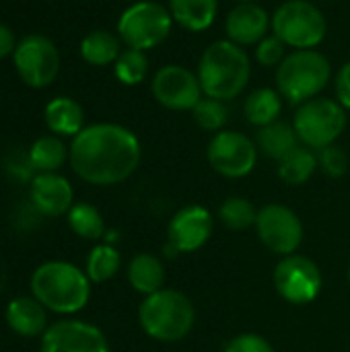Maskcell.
I'll list each match as a JSON object with an SVG mask.
<instances>
[{
    "mask_svg": "<svg viewBox=\"0 0 350 352\" xmlns=\"http://www.w3.org/2000/svg\"><path fill=\"white\" fill-rule=\"evenodd\" d=\"M332 80V64L320 50H293L276 66V91L291 105L316 99Z\"/></svg>",
    "mask_w": 350,
    "mask_h": 352,
    "instance_id": "5",
    "label": "cell"
},
{
    "mask_svg": "<svg viewBox=\"0 0 350 352\" xmlns=\"http://www.w3.org/2000/svg\"><path fill=\"white\" fill-rule=\"evenodd\" d=\"M235 4H245V2H260V0H233Z\"/></svg>",
    "mask_w": 350,
    "mask_h": 352,
    "instance_id": "37",
    "label": "cell"
},
{
    "mask_svg": "<svg viewBox=\"0 0 350 352\" xmlns=\"http://www.w3.org/2000/svg\"><path fill=\"white\" fill-rule=\"evenodd\" d=\"M283 95L270 87H260L250 91V95L243 101V116L245 120L256 126V128H264L268 124H274L281 120L283 113Z\"/></svg>",
    "mask_w": 350,
    "mask_h": 352,
    "instance_id": "23",
    "label": "cell"
},
{
    "mask_svg": "<svg viewBox=\"0 0 350 352\" xmlns=\"http://www.w3.org/2000/svg\"><path fill=\"white\" fill-rule=\"evenodd\" d=\"M334 95H336V101L347 111H350V60L338 68L334 76Z\"/></svg>",
    "mask_w": 350,
    "mask_h": 352,
    "instance_id": "35",
    "label": "cell"
},
{
    "mask_svg": "<svg viewBox=\"0 0 350 352\" xmlns=\"http://www.w3.org/2000/svg\"><path fill=\"white\" fill-rule=\"evenodd\" d=\"M215 231V217L206 206L188 204L179 208L167 227L165 254H194L208 243Z\"/></svg>",
    "mask_w": 350,
    "mask_h": 352,
    "instance_id": "14",
    "label": "cell"
},
{
    "mask_svg": "<svg viewBox=\"0 0 350 352\" xmlns=\"http://www.w3.org/2000/svg\"><path fill=\"white\" fill-rule=\"evenodd\" d=\"M138 324L151 340L173 344L194 330L196 307L182 291L165 287L142 299L138 307Z\"/></svg>",
    "mask_w": 350,
    "mask_h": 352,
    "instance_id": "4",
    "label": "cell"
},
{
    "mask_svg": "<svg viewBox=\"0 0 350 352\" xmlns=\"http://www.w3.org/2000/svg\"><path fill=\"white\" fill-rule=\"evenodd\" d=\"M4 320L10 332L21 338H41L50 328L47 309L33 295L14 297L4 309Z\"/></svg>",
    "mask_w": 350,
    "mask_h": 352,
    "instance_id": "18",
    "label": "cell"
},
{
    "mask_svg": "<svg viewBox=\"0 0 350 352\" xmlns=\"http://www.w3.org/2000/svg\"><path fill=\"white\" fill-rule=\"evenodd\" d=\"M270 29V14L260 2L235 4L225 16V39L250 47L258 45Z\"/></svg>",
    "mask_w": 350,
    "mask_h": 352,
    "instance_id": "17",
    "label": "cell"
},
{
    "mask_svg": "<svg viewBox=\"0 0 350 352\" xmlns=\"http://www.w3.org/2000/svg\"><path fill=\"white\" fill-rule=\"evenodd\" d=\"M29 202L41 217L47 219L68 214L74 206L72 184L60 173H35L29 182Z\"/></svg>",
    "mask_w": 350,
    "mask_h": 352,
    "instance_id": "16",
    "label": "cell"
},
{
    "mask_svg": "<svg viewBox=\"0 0 350 352\" xmlns=\"http://www.w3.org/2000/svg\"><path fill=\"white\" fill-rule=\"evenodd\" d=\"M68 155L70 146H66L64 140L56 134L37 138L27 153L35 173H58L62 165L68 161Z\"/></svg>",
    "mask_w": 350,
    "mask_h": 352,
    "instance_id": "24",
    "label": "cell"
},
{
    "mask_svg": "<svg viewBox=\"0 0 350 352\" xmlns=\"http://www.w3.org/2000/svg\"><path fill=\"white\" fill-rule=\"evenodd\" d=\"M173 23L190 33H200L212 27L219 14V0H167Z\"/></svg>",
    "mask_w": 350,
    "mask_h": 352,
    "instance_id": "19",
    "label": "cell"
},
{
    "mask_svg": "<svg viewBox=\"0 0 350 352\" xmlns=\"http://www.w3.org/2000/svg\"><path fill=\"white\" fill-rule=\"evenodd\" d=\"M45 126L56 136L74 138L85 128V111L78 101L70 97H54L43 109Z\"/></svg>",
    "mask_w": 350,
    "mask_h": 352,
    "instance_id": "20",
    "label": "cell"
},
{
    "mask_svg": "<svg viewBox=\"0 0 350 352\" xmlns=\"http://www.w3.org/2000/svg\"><path fill=\"white\" fill-rule=\"evenodd\" d=\"M122 54V39L105 29H95L80 41V56L91 66H109Z\"/></svg>",
    "mask_w": 350,
    "mask_h": 352,
    "instance_id": "25",
    "label": "cell"
},
{
    "mask_svg": "<svg viewBox=\"0 0 350 352\" xmlns=\"http://www.w3.org/2000/svg\"><path fill=\"white\" fill-rule=\"evenodd\" d=\"M120 266H122L120 252L109 243H99L89 252L85 272L93 285H101V283L111 280L118 274Z\"/></svg>",
    "mask_w": 350,
    "mask_h": 352,
    "instance_id": "28",
    "label": "cell"
},
{
    "mask_svg": "<svg viewBox=\"0 0 350 352\" xmlns=\"http://www.w3.org/2000/svg\"><path fill=\"white\" fill-rule=\"evenodd\" d=\"M70 231L87 241H99L105 235V221L101 212L89 202H74L66 214Z\"/></svg>",
    "mask_w": 350,
    "mask_h": 352,
    "instance_id": "27",
    "label": "cell"
},
{
    "mask_svg": "<svg viewBox=\"0 0 350 352\" xmlns=\"http://www.w3.org/2000/svg\"><path fill=\"white\" fill-rule=\"evenodd\" d=\"M126 276H128L130 287L144 297L165 289V280H167L165 264L157 256L146 254V252H142L130 260Z\"/></svg>",
    "mask_w": 350,
    "mask_h": 352,
    "instance_id": "21",
    "label": "cell"
},
{
    "mask_svg": "<svg viewBox=\"0 0 350 352\" xmlns=\"http://www.w3.org/2000/svg\"><path fill=\"white\" fill-rule=\"evenodd\" d=\"M29 287L47 311L68 318L87 307L93 283L83 268L64 260H50L33 270Z\"/></svg>",
    "mask_w": 350,
    "mask_h": 352,
    "instance_id": "2",
    "label": "cell"
},
{
    "mask_svg": "<svg viewBox=\"0 0 350 352\" xmlns=\"http://www.w3.org/2000/svg\"><path fill=\"white\" fill-rule=\"evenodd\" d=\"M258 146L248 134L237 130H221L212 134L206 146L210 167L227 179H241L250 175L258 163Z\"/></svg>",
    "mask_w": 350,
    "mask_h": 352,
    "instance_id": "9",
    "label": "cell"
},
{
    "mask_svg": "<svg viewBox=\"0 0 350 352\" xmlns=\"http://www.w3.org/2000/svg\"><path fill=\"white\" fill-rule=\"evenodd\" d=\"M349 113L332 97H316L301 103L293 118V128L299 136V142L311 151H322L336 140L347 130Z\"/></svg>",
    "mask_w": 350,
    "mask_h": 352,
    "instance_id": "8",
    "label": "cell"
},
{
    "mask_svg": "<svg viewBox=\"0 0 350 352\" xmlns=\"http://www.w3.org/2000/svg\"><path fill=\"white\" fill-rule=\"evenodd\" d=\"M318 167L332 179H338L347 175L349 171V155L342 146L330 144L322 151H318Z\"/></svg>",
    "mask_w": 350,
    "mask_h": 352,
    "instance_id": "32",
    "label": "cell"
},
{
    "mask_svg": "<svg viewBox=\"0 0 350 352\" xmlns=\"http://www.w3.org/2000/svg\"><path fill=\"white\" fill-rule=\"evenodd\" d=\"M299 136L293 128V122H274L264 128H258L256 132V146L262 155H266L272 161H283L289 153H293L299 146Z\"/></svg>",
    "mask_w": 350,
    "mask_h": 352,
    "instance_id": "22",
    "label": "cell"
},
{
    "mask_svg": "<svg viewBox=\"0 0 350 352\" xmlns=\"http://www.w3.org/2000/svg\"><path fill=\"white\" fill-rule=\"evenodd\" d=\"M349 283H350V268H349Z\"/></svg>",
    "mask_w": 350,
    "mask_h": 352,
    "instance_id": "38",
    "label": "cell"
},
{
    "mask_svg": "<svg viewBox=\"0 0 350 352\" xmlns=\"http://www.w3.org/2000/svg\"><path fill=\"white\" fill-rule=\"evenodd\" d=\"M192 118L202 130L217 134V132L225 130V126L229 122V107L225 101H219L212 97H202L196 103V107L192 109Z\"/></svg>",
    "mask_w": 350,
    "mask_h": 352,
    "instance_id": "31",
    "label": "cell"
},
{
    "mask_svg": "<svg viewBox=\"0 0 350 352\" xmlns=\"http://www.w3.org/2000/svg\"><path fill=\"white\" fill-rule=\"evenodd\" d=\"M142 159L138 136L126 126L99 122L85 126L70 142L68 163L91 186H118L134 175Z\"/></svg>",
    "mask_w": 350,
    "mask_h": 352,
    "instance_id": "1",
    "label": "cell"
},
{
    "mask_svg": "<svg viewBox=\"0 0 350 352\" xmlns=\"http://www.w3.org/2000/svg\"><path fill=\"white\" fill-rule=\"evenodd\" d=\"M173 29V16L167 4L157 0H138L118 19V37L126 47L151 52L159 47Z\"/></svg>",
    "mask_w": 350,
    "mask_h": 352,
    "instance_id": "7",
    "label": "cell"
},
{
    "mask_svg": "<svg viewBox=\"0 0 350 352\" xmlns=\"http://www.w3.org/2000/svg\"><path fill=\"white\" fill-rule=\"evenodd\" d=\"M254 227L262 245L281 258L297 254L299 245L303 243V223L297 212L285 204L272 202L262 206Z\"/></svg>",
    "mask_w": 350,
    "mask_h": 352,
    "instance_id": "12",
    "label": "cell"
},
{
    "mask_svg": "<svg viewBox=\"0 0 350 352\" xmlns=\"http://www.w3.org/2000/svg\"><path fill=\"white\" fill-rule=\"evenodd\" d=\"M12 62L21 80L33 89L50 87L60 72V52L56 43L39 33H31L17 43Z\"/></svg>",
    "mask_w": 350,
    "mask_h": 352,
    "instance_id": "10",
    "label": "cell"
},
{
    "mask_svg": "<svg viewBox=\"0 0 350 352\" xmlns=\"http://www.w3.org/2000/svg\"><path fill=\"white\" fill-rule=\"evenodd\" d=\"M225 352H276L272 349V344L254 332H245V334H237L233 336L227 344Z\"/></svg>",
    "mask_w": 350,
    "mask_h": 352,
    "instance_id": "34",
    "label": "cell"
},
{
    "mask_svg": "<svg viewBox=\"0 0 350 352\" xmlns=\"http://www.w3.org/2000/svg\"><path fill=\"white\" fill-rule=\"evenodd\" d=\"M318 169V153L303 144H299L293 153L278 161V177L289 186L307 184Z\"/></svg>",
    "mask_w": 350,
    "mask_h": 352,
    "instance_id": "26",
    "label": "cell"
},
{
    "mask_svg": "<svg viewBox=\"0 0 350 352\" xmlns=\"http://www.w3.org/2000/svg\"><path fill=\"white\" fill-rule=\"evenodd\" d=\"M14 50H17V39L12 29L0 23V60L14 54Z\"/></svg>",
    "mask_w": 350,
    "mask_h": 352,
    "instance_id": "36",
    "label": "cell"
},
{
    "mask_svg": "<svg viewBox=\"0 0 350 352\" xmlns=\"http://www.w3.org/2000/svg\"><path fill=\"white\" fill-rule=\"evenodd\" d=\"M149 70H151V64H149L146 52L132 50V47L122 50L120 58H118L116 64H113V74H116V78H118L122 85H126V87H136V85H140L142 80H146Z\"/></svg>",
    "mask_w": 350,
    "mask_h": 352,
    "instance_id": "29",
    "label": "cell"
},
{
    "mask_svg": "<svg viewBox=\"0 0 350 352\" xmlns=\"http://www.w3.org/2000/svg\"><path fill=\"white\" fill-rule=\"evenodd\" d=\"M196 74L204 97L227 103L248 89L252 78V60L245 47L229 39H217L202 52Z\"/></svg>",
    "mask_w": 350,
    "mask_h": 352,
    "instance_id": "3",
    "label": "cell"
},
{
    "mask_svg": "<svg viewBox=\"0 0 350 352\" xmlns=\"http://www.w3.org/2000/svg\"><path fill=\"white\" fill-rule=\"evenodd\" d=\"M258 210L243 196H229L219 206V221L229 231H245L256 225Z\"/></svg>",
    "mask_w": 350,
    "mask_h": 352,
    "instance_id": "30",
    "label": "cell"
},
{
    "mask_svg": "<svg viewBox=\"0 0 350 352\" xmlns=\"http://www.w3.org/2000/svg\"><path fill=\"white\" fill-rule=\"evenodd\" d=\"M41 352H111L107 336L85 320L54 322L41 336Z\"/></svg>",
    "mask_w": 350,
    "mask_h": 352,
    "instance_id": "15",
    "label": "cell"
},
{
    "mask_svg": "<svg viewBox=\"0 0 350 352\" xmlns=\"http://www.w3.org/2000/svg\"><path fill=\"white\" fill-rule=\"evenodd\" d=\"M272 283L276 293L291 305H307L318 299L324 278L320 266L301 254L281 258L274 268Z\"/></svg>",
    "mask_w": 350,
    "mask_h": 352,
    "instance_id": "11",
    "label": "cell"
},
{
    "mask_svg": "<svg viewBox=\"0 0 350 352\" xmlns=\"http://www.w3.org/2000/svg\"><path fill=\"white\" fill-rule=\"evenodd\" d=\"M287 45L274 33H268L254 50V58L264 68H276L287 58Z\"/></svg>",
    "mask_w": 350,
    "mask_h": 352,
    "instance_id": "33",
    "label": "cell"
},
{
    "mask_svg": "<svg viewBox=\"0 0 350 352\" xmlns=\"http://www.w3.org/2000/svg\"><path fill=\"white\" fill-rule=\"evenodd\" d=\"M155 101L171 111H192L204 97L198 74L182 64H165L151 78Z\"/></svg>",
    "mask_w": 350,
    "mask_h": 352,
    "instance_id": "13",
    "label": "cell"
},
{
    "mask_svg": "<svg viewBox=\"0 0 350 352\" xmlns=\"http://www.w3.org/2000/svg\"><path fill=\"white\" fill-rule=\"evenodd\" d=\"M270 29L287 47L318 50L328 35V21L309 0H285L270 14Z\"/></svg>",
    "mask_w": 350,
    "mask_h": 352,
    "instance_id": "6",
    "label": "cell"
}]
</instances>
